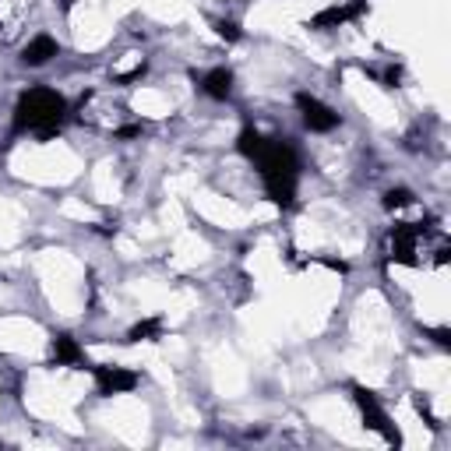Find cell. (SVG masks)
<instances>
[{
  "mask_svg": "<svg viewBox=\"0 0 451 451\" xmlns=\"http://www.w3.org/2000/svg\"><path fill=\"white\" fill-rule=\"evenodd\" d=\"M64 120V99L49 92V88H32L22 95L18 102V131H39V134H53Z\"/></svg>",
  "mask_w": 451,
  "mask_h": 451,
  "instance_id": "obj_1",
  "label": "cell"
},
{
  "mask_svg": "<svg viewBox=\"0 0 451 451\" xmlns=\"http://www.w3.org/2000/svg\"><path fill=\"white\" fill-rule=\"evenodd\" d=\"M356 406H360V413H363V420H367V427H374V430H381L388 441H399V434H395L391 427H388V416H384V409L377 406V399L370 391H363V388H356Z\"/></svg>",
  "mask_w": 451,
  "mask_h": 451,
  "instance_id": "obj_2",
  "label": "cell"
},
{
  "mask_svg": "<svg viewBox=\"0 0 451 451\" xmlns=\"http://www.w3.org/2000/svg\"><path fill=\"white\" fill-rule=\"evenodd\" d=\"M300 109H303V120L310 131H331L338 124V113L328 109L324 102H317L314 95H300Z\"/></svg>",
  "mask_w": 451,
  "mask_h": 451,
  "instance_id": "obj_3",
  "label": "cell"
},
{
  "mask_svg": "<svg viewBox=\"0 0 451 451\" xmlns=\"http://www.w3.org/2000/svg\"><path fill=\"white\" fill-rule=\"evenodd\" d=\"M95 381H99V391L102 395H113V391H131L138 384V377L131 370H120V367H99L95 370Z\"/></svg>",
  "mask_w": 451,
  "mask_h": 451,
  "instance_id": "obj_4",
  "label": "cell"
},
{
  "mask_svg": "<svg viewBox=\"0 0 451 451\" xmlns=\"http://www.w3.org/2000/svg\"><path fill=\"white\" fill-rule=\"evenodd\" d=\"M49 56H56V42H53L49 35H35V39L25 46V56H22V61L32 64V68H39V64L49 61Z\"/></svg>",
  "mask_w": 451,
  "mask_h": 451,
  "instance_id": "obj_5",
  "label": "cell"
},
{
  "mask_svg": "<svg viewBox=\"0 0 451 451\" xmlns=\"http://www.w3.org/2000/svg\"><path fill=\"white\" fill-rule=\"evenodd\" d=\"M205 92H208L212 99H226V95L233 92V74L226 71V68L208 71V74H205Z\"/></svg>",
  "mask_w": 451,
  "mask_h": 451,
  "instance_id": "obj_6",
  "label": "cell"
},
{
  "mask_svg": "<svg viewBox=\"0 0 451 451\" xmlns=\"http://www.w3.org/2000/svg\"><path fill=\"white\" fill-rule=\"evenodd\" d=\"M53 353H56V363H74V360H81V349H78V342L71 335H61L53 342Z\"/></svg>",
  "mask_w": 451,
  "mask_h": 451,
  "instance_id": "obj_7",
  "label": "cell"
},
{
  "mask_svg": "<svg viewBox=\"0 0 451 451\" xmlns=\"http://www.w3.org/2000/svg\"><path fill=\"white\" fill-rule=\"evenodd\" d=\"M148 335H159V321H145V324H134L131 328V342H141Z\"/></svg>",
  "mask_w": 451,
  "mask_h": 451,
  "instance_id": "obj_8",
  "label": "cell"
},
{
  "mask_svg": "<svg viewBox=\"0 0 451 451\" xmlns=\"http://www.w3.org/2000/svg\"><path fill=\"white\" fill-rule=\"evenodd\" d=\"M409 201H413L409 191H388V198H384L388 208H402V205H409Z\"/></svg>",
  "mask_w": 451,
  "mask_h": 451,
  "instance_id": "obj_9",
  "label": "cell"
}]
</instances>
